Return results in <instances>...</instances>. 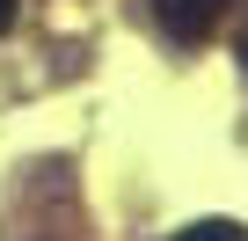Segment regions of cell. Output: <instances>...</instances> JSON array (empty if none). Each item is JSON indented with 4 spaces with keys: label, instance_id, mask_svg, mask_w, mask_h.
Here are the masks:
<instances>
[{
    "label": "cell",
    "instance_id": "cell-1",
    "mask_svg": "<svg viewBox=\"0 0 248 241\" xmlns=\"http://www.w3.org/2000/svg\"><path fill=\"white\" fill-rule=\"evenodd\" d=\"M226 8H233V0H154V15H161V30H168V37H183V44L212 37Z\"/></svg>",
    "mask_w": 248,
    "mask_h": 241
},
{
    "label": "cell",
    "instance_id": "cell-2",
    "mask_svg": "<svg viewBox=\"0 0 248 241\" xmlns=\"http://www.w3.org/2000/svg\"><path fill=\"white\" fill-rule=\"evenodd\" d=\"M168 241H248L233 219H197V226H183V234H168Z\"/></svg>",
    "mask_w": 248,
    "mask_h": 241
},
{
    "label": "cell",
    "instance_id": "cell-3",
    "mask_svg": "<svg viewBox=\"0 0 248 241\" xmlns=\"http://www.w3.org/2000/svg\"><path fill=\"white\" fill-rule=\"evenodd\" d=\"M15 30V0H0V37H8Z\"/></svg>",
    "mask_w": 248,
    "mask_h": 241
},
{
    "label": "cell",
    "instance_id": "cell-4",
    "mask_svg": "<svg viewBox=\"0 0 248 241\" xmlns=\"http://www.w3.org/2000/svg\"><path fill=\"white\" fill-rule=\"evenodd\" d=\"M241 59H248V37H241Z\"/></svg>",
    "mask_w": 248,
    "mask_h": 241
}]
</instances>
